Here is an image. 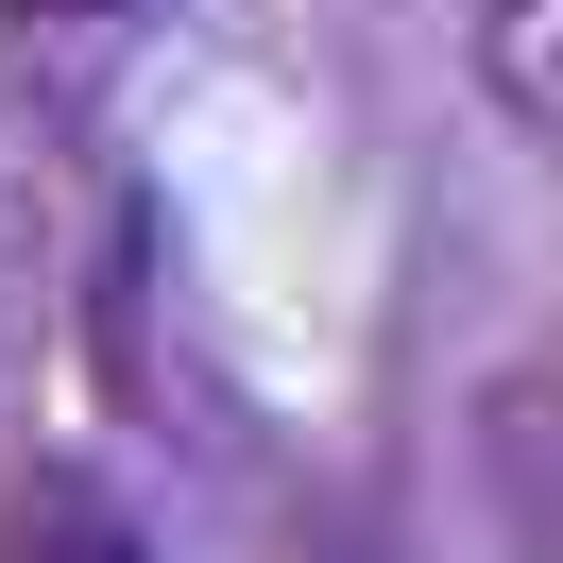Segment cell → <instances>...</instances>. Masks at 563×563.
<instances>
[{
  "mask_svg": "<svg viewBox=\"0 0 563 563\" xmlns=\"http://www.w3.org/2000/svg\"><path fill=\"white\" fill-rule=\"evenodd\" d=\"M478 495H495L512 547L563 563V324H529V342L478 376Z\"/></svg>",
  "mask_w": 563,
  "mask_h": 563,
  "instance_id": "1",
  "label": "cell"
},
{
  "mask_svg": "<svg viewBox=\"0 0 563 563\" xmlns=\"http://www.w3.org/2000/svg\"><path fill=\"white\" fill-rule=\"evenodd\" d=\"M0 563H172V547L137 529V495L103 461H18L0 478Z\"/></svg>",
  "mask_w": 563,
  "mask_h": 563,
  "instance_id": "2",
  "label": "cell"
},
{
  "mask_svg": "<svg viewBox=\"0 0 563 563\" xmlns=\"http://www.w3.org/2000/svg\"><path fill=\"white\" fill-rule=\"evenodd\" d=\"M478 86H495L512 137L563 154V0H478Z\"/></svg>",
  "mask_w": 563,
  "mask_h": 563,
  "instance_id": "3",
  "label": "cell"
},
{
  "mask_svg": "<svg viewBox=\"0 0 563 563\" xmlns=\"http://www.w3.org/2000/svg\"><path fill=\"white\" fill-rule=\"evenodd\" d=\"M35 35H137V18H172V0H18Z\"/></svg>",
  "mask_w": 563,
  "mask_h": 563,
  "instance_id": "4",
  "label": "cell"
}]
</instances>
